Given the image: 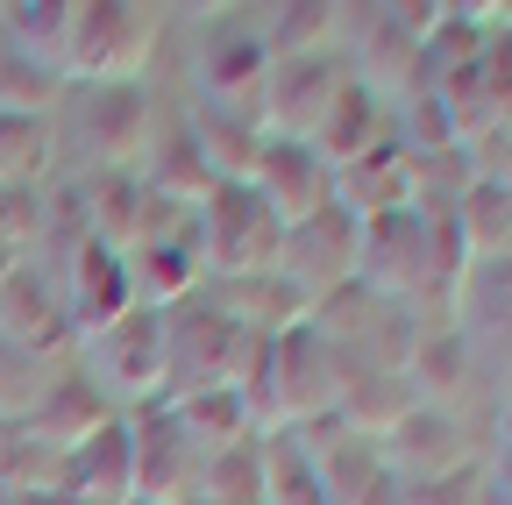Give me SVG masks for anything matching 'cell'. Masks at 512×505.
<instances>
[{
  "label": "cell",
  "instance_id": "1",
  "mask_svg": "<svg viewBox=\"0 0 512 505\" xmlns=\"http://www.w3.org/2000/svg\"><path fill=\"white\" fill-rule=\"evenodd\" d=\"M157 43H164V8H150V0H79L64 57H57V79L79 86V93L143 86Z\"/></svg>",
  "mask_w": 512,
  "mask_h": 505
},
{
  "label": "cell",
  "instance_id": "2",
  "mask_svg": "<svg viewBox=\"0 0 512 505\" xmlns=\"http://www.w3.org/2000/svg\"><path fill=\"white\" fill-rule=\"evenodd\" d=\"M285 228L264 214V200L249 185H214L207 207L192 214V257H200L207 285H242V278H271L278 271Z\"/></svg>",
  "mask_w": 512,
  "mask_h": 505
},
{
  "label": "cell",
  "instance_id": "3",
  "mask_svg": "<svg viewBox=\"0 0 512 505\" xmlns=\"http://www.w3.org/2000/svg\"><path fill=\"white\" fill-rule=\"evenodd\" d=\"M256 335H242L228 313L192 292L185 306L164 313V399H200V392H228L235 370L249 356Z\"/></svg>",
  "mask_w": 512,
  "mask_h": 505
},
{
  "label": "cell",
  "instance_id": "4",
  "mask_svg": "<svg viewBox=\"0 0 512 505\" xmlns=\"http://www.w3.org/2000/svg\"><path fill=\"white\" fill-rule=\"evenodd\" d=\"M86 356H79V370L93 377V392L114 406H157L164 399V313H150V306H136V313H121L114 328H100L93 342H79Z\"/></svg>",
  "mask_w": 512,
  "mask_h": 505
},
{
  "label": "cell",
  "instance_id": "5",
  "mask_svg": "<svg viewBox=\"0 0 512 505\" xmlns=\"http://www.w3.org/2000/svg\"><path fill=\"white\" fill-rule=\"evenodd\" d=\"M342 93H349V57L342 50H328V57H278L271 79H264V100H256V136L264 143H313Z\"/></svg>",
  "mask_w": 512,
  "mask_h": 505
},
{
  "label": "cell",
  "instance_id": "6",
  "mask_svg": "<svg viewBox=\"0 0 512 505\" xmlns=\"http://www.w3.org/2000/svg\"><path fill=\"white\" fill-rule=\"evenodd\" d=\"M356 292L377 299V306H420L427 292V221L420 207L413 214H384V221H363V242H356Z\"/></svg>",
  "mask_w": 512,
  "mask_h": 505
},
{
  "label": "cell",
  "instance_id": "7",
  "mask_svg": "<svg viewBox=\"0 0 512 505\" xmlns=\"http://www.w3.org/2000/svg\"><path fill=\"white\" fill-rule=\"evenodd\" d=\"M356 242H363V228H356L342 207H328V214H313L306 228L285 235L278 278H285L306 306H328V299L356 292Z\"/></svg>",
  "mask_w": 512,
  "mask_h": 505
},
{
  "label": "cell",
  "instance_id": "8",
  "mask_svg": "<svg viewBox=\"0 0 512 505\" xmlns=\"http://www.w3.org/2000/svg\"><path fill=\"white\" fill-rule=\"evenodd\" d=\"M271 370H278V406H285V427H313V420H335L342 406V377H349V356L320 342V328H292L271 342Z\"/></svg>",
  "mask_w": 512,
  "mask_h": 505
},
{
  "label": "cell",
  "instance_id": "9",
  "mask_svg": "<svg viewBox=\"0 0 512 505\" xmlns=\"http://www.w3.org/2000/svg\"><path fill=\"white\" fill-rule=\"evenodd\" d=\"M264 79H271V50L256 36V22H214L207 43H200V65H192V86L214 114H242L256 121V100H264Z\"/></svg>",
  "mask_w": 512,
  "mask_h": 505
},
{
  "label": "cell",
  "instance_id": "10",
  "mask_svg": "<svg viewBox=\"0 0 512 505\" xmlns=\"http://www.w3.org/2000/svg\"><path fill=\"white\" fill-rule=\"evenodd\" d=\"M79 143L100 171H136L157 143V100L150 86H93L79 93Z\"/></svg>",
  "mask_w": 512,
  "mask_h": 505
},
{
  "label": "cell",
  "instance_id": "11",
  "mask_svg": "<svg viewBox=\"0 0 512 505\" xmlns=\"http://www.w3.org/2000/svg\"><path fill=\"white\" fill-rule=\"evenodd\" d=\"M377 463L392 470L399 484H434V477L477 470L463 420H456V413H434V406H413V413H399L392 427H384V434H377Z\"/></svg>",
  "mask_w": 512,
  "mask_h": 505
},
{
  "label": "cell",
  "instance_id": "12",
  "mask_svg": "<svg viewBox=\"0 0 512 505\" xmlns=\"http://www.w3.org/2000/svg\"><path fill=\"white\" fill-rule=\"evenodd\" d=\"M121 420H128V441H136V498L143 505H192V491H200V456L185 449L171 406L157 399V406H136Z\"/></svg>",
  "mask_w": 512,
  "mask_h": 505
},
{
  "label": "cell",
  "instance_id": "13",
  "mask_svg": "<svg viewBox=\"0 0 512 505\" xmlns=\"http://www.w3.org/2000/svg\"><path fill=\"white\" fill-rule=\"evenodd\" d=\"M64 328L72 342H93L100 328H114L121 313H136V285H128V257L100 242H72V264H64Z\"/></svg>",
  "mask_w": 512,
  "mask_h": 505
},
{
  "label": "cell",
  "instance_id": "14",
  "mask_svg": "<svg viewBox=\"0 0 512 505\" xmlns=\"http://www.w3.org/2000/svg\"><path fill=\"white\" fill-rule=\"evenodd\" d=\"M249 193L264 200V214L292 235V228H306L313 214L335 207V178H328V164L313 157V143H264V164H256Z\"/></svg>",
  "mask_w": 512,
  "mask_h": 505
},
{
  "label": "cell",
  "instance_id": "15",
  "mask_svg": "<svg viewBox=\"0 0 512 505\" xmlns=\"http://www.w3.org/2000/svg\"><path fill=\"white\" fill-rule=\"evenodd\" d=\"M349 79L370 93V100H384V107H406L413 93H420V43L384 15V8H363V22H356V57H349Z\"/></svg>",
  "mask_w": 512,
  "mask_h": 505
},
{
  "label": "cell",
  "instance_id": "16",
  "mask_svg": "<svg viewBox=\"0 0 512 505\" xmlns=\"http://www.w3.org/2000/svg\"><path fill=\"white\" fill-rule=\"evenodd\" d=\"M107 420H114V406L93 392V377H86V370H79V356H72V363H64L50 385H43V399L29 406L22 434L36 441V449H50V456H72L79 441H86V434H100Z\"/></svg>",
  "mask_w": 512,
  "mask_h": 505
},
{
  "label": "cell",
  "instance_id": "17",
  "mask_svg": "<svg viewBox=\"0 0 512 505\" xmlns=\"http://www.w3.org/2000/svg\"><path fill=\"white\" fill-rule=\"evenodd\" d=\"M335 207L363 228V221H384V214H413L420 207V164L392 143L349 171H335Z\"/></svg>",
  "mask_w": 512,
  "mask_h": 505
},
{
  "label": "cell",
  "instance_id": "18",
  "mask_svg": "<svg viewBox=\"0 0 512 505\" xmlns=\"http://www.w3.org/2000/svg\"><path fill=\"white\" fill-rule=\"evenodd\" d=\"M64 491H72L79 505H128L136 498V441H128L121 413L64 456Z\"/></svg>",
  "mask_w": 512,
  "mask_h": 505
},
{
  "label": "cell",
  "instance_id": "19",
  "mask_svg": "<svg viewBox=\"0 0 512 505\" xmlns=\"http://www.w3.org/2000/svg\"><path fill=\"white\" fill-rule=\"evenodd\" d=\"M79 242H100L114 249V257H128V249L143 242V214H150V193L136 185V171H100L79 185Z\"/></svg>",
  "mask_w": 512,
  "mask_h": 505
},
{
  "label": "cell",
  "instance_id": "20",
  "mask_svg": "<svg viewBox=\"0 0 512 505\" xmlns=\"http://www.w3.org/2000/svg\"><path fill=\"white\" fill-rule=\"evenodd\" d=\"M136 185L157 200V207H178V214H200L207 193H214V171L200 157V143H192V129L178 121V129H157L150 157L136 164Z\"/></svg>",
  "mask_w": 512,
  "mask_h": 505
},
{
  "label": "cell",
  "instance_id": "21",
  "mask_svg": "<svg viewBox=\"0 0 512 505\" xmlns=\"http://www.w3.org/2000/svg\"><path fill=\"white\" fill-rule=\"evenodd\" d=\"M377 150H392V107L370 100V93L349 79V93L328 107V121H320V136H313V157L328 164V178H335V171H349V164H363V157H377Z\"/></svg>",
  "mask_w": 512,
  "mask_h": 505
},
{
  "label": "cell",
  "instance_id": "22",
  "mask_svg": "<svg viewBox=\"0 0 512 505\" xmlns=\"http://www.w3.org/2000/svg\"><path fill=\"white\" fill-rule=\"evenodd\" d=\"M399 385H406L413 406H434V413L456 406L463 385H470V342H463V328L413 335V349H406V363H399Z\"/></svg>",
  "mask_w": 512,
  "mask_h": 505
},
{
  "label": "cell",
  "instance_id": "23",
  "mask_svg": "<svg viewBox=\"0 0 512 505\" xmlns=\"http://www.w3.org/2000/svg\"><path fill=\"white\" fill-rule=\"evenodd\" d=\"M228 321L242 328V335H264V342H278V335H292V328H306L313 321V306L271 271V278H242V285H200Z\"/></svg>",
  "mask_w": 512,
  "mask_h": 505
},
{
  "label": "cell",
  "instance_id": "24",
  "mask_svg": "<svg viewBox=\"0 0 512 505\" xmlns=\"http://www.w3.org/2000/svg\"><path fill=\"white\" fill-rule=\"evenodd\" d=\"M0 342H15V349H29V356L72 349V328H64V299H57L36 271L8 278V292H0Z\"/></svg>",
  "mask_w": 512,
  "mask_h": 505
},
{
  "label": "cell",
  "instance_id": "25",
  "mask_svg": "<svg viewBox=\"0 0 512 505\" xmlns=\"http://www.w3.org/2000/svg\"><path fill=\"white\" fill-rule=\"evenodd\" d=\"M448 214H456V235L470 249V264H505L512 257V193L498 178L470 171V185L448 200Z\"/></svg>",
  "mask_w": 512,
  "mask_h": 505
},
{
  "label": "cell",
  "instance_id": "26",
  "mask_svg": "<svg viewBox=\"0 0 512 505\" xmlns=\"http://www.w3.org/2000/svg\"><path fill=\"white\" fill-rule=\"evenodd\" d=\"M342 22H349V8H335V0H285V8H264L256 36H264L271 65L278 57H328Z\"/></svg>",
  "mask_w": 512,
  "mask_h": 505
},
{
  "label": "cell",
  "instance_id": "27",
  "mask_svg": "<svg viewBox=\"0 0 512 505\" xmlns=\"http://www.w3.org/2000/svg\"><path fill=\"white\" fill-rule=\"evenodd\" d=\"M171 406V420H178V434H185V449L200 456V463H214V456H228V449H249V413H242V399L235 392H200V399H164Z\"/></svg>",
  "mask_w": 512,
  "mask_h": 505
},
{
  "label": "cell",
  "instance_id": "28",
  "mask_svg": "<svg viewBox=\"0 0 512 505\" xmlns=\"http://www.w3.org/2000/svg\"><path fill=\"white\" fill-rule=\"evenodd\" d=\"M185 129H192V143H200L214 185H249L256 164H264V136H256V121H242V114H214V107H200V114L185 121Z\"/></svg>",
  "mask_w": 512,
  "mask_h": 505
},
{
  "label": "cell",
  "instance_id": "29",
  "mask_svg": "<svg viewBox=\"0 0 512 505\" xmlns=\"http://www.w3.org/2000/svg\"><path fill=\"white\" fill-rule=\"evenodd\" d=\"M256 505H328L313 456L299 449L292 434H278V441H256Z\"/></svg>",
  "mask_w": 512,
  "mask_h": 505
},
{
  "label": "cell",
  "instance_id": "30",
  "mask_svg": "<svg viewBox=\"0 0 512 505\" xmlns=\"http://www.w3.org/2000/svg\"><path fill=\"white\" fill-rule=\"evenodd\" d=\"M72 8H79V0H15V8H0V29H8L15 57L57 72L64 36H72Z\"/></svg>",
  "mask_w": 512,
  "mask_h": 505
},
{
  "label": "cell",
  "instance_id": "31",
  "mask_svg": "<svg viewBox=\"0 0 512 505\" xmlns=\"http://www.w3.org/2000/svg\"><path fill=\"white\" fill-rule=\"evenodd\" d=\"M50 157V129L36 114H0V193H22Z\"/></svg>",
  "mask_w": 512,
  "mask_h": 505
},
{
  "label": "cell",
  "instance_id": "32",
  "mask_svg": "<svg viewBox=\"0 0 512 505\" xmlns=\"http://www.w3.org/2000/svg\"><path fill=\"white\" fill-rule=\"evenodd\" d=\"M463 321L470 328H491V335H512V257L505 264H477L470 285H463Z\"/></svg>",
  "mask_w": 512,
  "mask_h": 505
},
{
  "label": "cell",
  "instance_id": "33",
  "mask_svg": "<svg viewBox=\"0 0 512 505\" xmlns=\"http://www.w3.org/2000/svg\"><path fill=\"white\" fill-rule=\"evenodd\" d=\"M57 93H64V79L50 72V65H29V57H0V114H50L57 107Z\"/></svg>",
  "mask_w": 512,
  "mask_h": 505
},
{
  "label": "cell",
  "instance_id": "34",
  "mask_svg": "<svg viewBox=\"0 0 512 505\" xmlns=\"http://www.w3.org/2000/svg\"><path fill=\"white\" fill-rule=\"evenodd\" d=\"M192 498H200V505H249L256 498V441L200 463V491H192Z\"/></svg>",
  "mask_w": 512,
  "mask_h": 505
},
{
  "label": "cell",
  "instance_id": "35",
  "mask_svg": "<svg viewBox=\"0 0 512 505\" xmlns=\"http://www.w3.org/2000/svg\"><path fill=\"white\" fill-rule=\"evenodd\" d=\"M406 505H491L484 498V470H456L434 484H406Z\"/></svg>",
  "mask_w": 512,
  "mask_h": 505
},
{
  "label": "cell",
  "instance_id": "36",
  "mask_svg": "<svg viewBox=\"0 0 512 505\" xmlns=\"http://www.w3.org/2000/svg\"><path fill=\"white\" fill-rule=\"evenodd\" d=\"M484 178H498L505 193H512V136H505V143H491V157H484Z\"/></svg>",
  "mask_w": 512,
  "mask_h": 505
},
{
  "label": "cell",
  "instance_id": "37",
  "mask_svg": "<svg viewBox=\"0 0 512 505\" xmlns=\"http://www.w3.org/2000/svg\"><path fill=\"white\" fill-rule=\"evenodd\" d=\"M484 498H491V505H512V463H498V470L484 477Z\"/></svg>",
  "mask_w": 512,
  "mask_h": 505
},
{
  "label": "cell",
  "instance_id": "38",
  "mask_svg": "<svg viewBox=\"0 0 512 505\" xmlns=\"http://www.w3.org/2000/svg\"><path fill=\"white\" fill-rule=\"evenodd\" d=\"M15 449H22V427H15V420H0V477H8V463H15Z\"/></svg>",
  "mask_w": 512,
  "mask_h": 505
},
{
  "label": "cell",
  "instance_id": "39",
  "mask_svg": "<svg viewBox=\"0 0 512 505\" xmlns=\"http://www.w3.org/2000/svg\"><path fill=\"white\" fill-rule=\"evenodd\" d=\"M0 505H79L72 491H29V498H0Z\"/></svg>",
  "mask_w": 512,
  "mask_h": 505
},
{
  "label": "cell",
  "instance_id": "40",
  "mask_svg": "<svg viewBox=\"0 0 512 505\" xmlns=\"http://www.w3.org/2000/svg\"><path fill=\"white\" fill-rule=\"evenodd\" d=\"M491 50H498V72H505V93H512V29H505V36H498Z\"/></svg>",
  "mask_w": 512,
  "mask_h": 505
},
{
  "label": "cell",
  "instance_id": "41",
  "mask_svg": "<svg viewBox=\"0 0 512 505\" xmlns=\"http://www.w3.org/2000/svg\"><path fill=\"white\" fill-rule=\"evenodd\" d=\"M505 463H512V406H505Z\"/></svg>",
  "mask_w": 512,
  "mask_h": 505
},
{
  "label": "cell",
  "instance_id": "42",
  "mask_svg": "<svg viewBox=\"0 0 512 505\" xmlns=\"http://www.w3.org/2000/svg\"><path fill=\"white\" fill-rule=\"evenodd\" d=\"M128 505H143V498H128Z\"/></svg>",
  "mask_w": 512,
  "mask_h": 505
},
{
  "label": "cell",
  "instance_id": "43",
  "mask_svg": "<svg viewBox=\"0 0 512 505\" xmlns=\"http://www.w3.org/2000/svg\"><path fill=\"white\" fill-rule=\"evenodd\" d=\"M192 505H200V498H192Z\"/></svg>",
  "mask_w": 512,
  "mask_h": 505
},
{
  "label": "cell",
  "instance_id": "44",
  "mask_svg": "<svg viewBox=\"0 0 512 505\" xmlns=\"http://www.w3.org/2000/svg\"><path fill=\"white\" fill-rule=\"evenodd\" d=\"M249 505H256V498H249Z\"/></svg>",
  "mask_w": 512,
  "mask_h": 505
}]
</instances>
